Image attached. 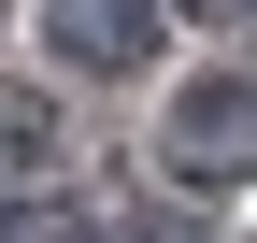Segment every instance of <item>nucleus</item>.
<instances>
[{
    "instance_id": "4",
    "label": "nucleus",
    "mask_w": 257,
    "mask_h": 243,
    "mask_svg": "<svg viewBox=\"0 0 257 243\" xmlns=\"http://www.w3.org/2000/svg\"><path fill=\"white\" fill-rule=\"evenodd\" d=\"M43 143H57V100H0V186H15Z\"/></svg>"
},
{
    "instance_id": "3",
    "label": "nucleus",
    "mask_w": 257,
    "mask_h": 243,
    "mask_svg": "<svg viewBox=\"0 0 257 243\" xmlns=\"http://www.w3.org/2000/svg\"><path fill=\"white\" fill-rule=\"evenodd\" d=\"M0 243H100V215H86V200H15Z\"/></svg>"
},
{
    "instance_id": "2",
    "label": "nucleus",
    "mask_w": 257,
    "mask_h": 243,
    "mask_svg": "<svg viewBox=\"0 0 257 243\" xmlns=\"http://www.w3.org/2000/svg\"><path fill=\"white\" fill-rule=\"evenodd\" d=\"M157 29H172L157 0H43V43L72 57V72H143Z\"/></svg>"
},
{
    "instance_id": "1",
    "label": "nucleus",
    "mask_w": 257,
    "mask_h": 243,
    "mask_svg": "<svg viewBox=\"0 0 257 243\" xmlns=\"http://www.w3.org/2000/svg\"><path fill=\"white\" fill-rule=\"evenodd\" d=\"M157 158H172L186 186H243V172H257V72H200V86H172Z\"/></svg>"
},
{
    "instance_id": "5",
    "label": "nucleus",
    "mask_w": 257,
    "mask_h": 243,
    "mask_svg": "<svg viewBox=\"0 0 257 243\" xmlns=\"http://www.w3.org/2000/svg\"><path fill=\"white\" fill-rule=\"evenodd\" d=\"M200 15H257V0H200Z\"/></svg>"
}]
</instances>
